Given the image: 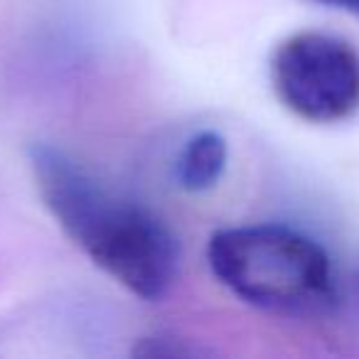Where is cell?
Returning a JSON list of instances; mask_svg holds the SVG:
<instances>
[{
  "mask_svg": "<svg viewBox=\"0 0 359 359\" xmlns=\"http://www.w3.org/2000/svg\"><path fill=\"white\" fill-rule=\"evenodd\" d=\"M271 84L300 121L342 123L359 111V50L332 32L300 30L276 47Z\"/></svg>",
  "mask_w": 359,
  "mask_h": 359,
  "instance_id": "obj_3",
  "label": "cell"
},
{
  "mask_svg": "<svg viewBox=\"0 0 359 359\" xmlns=\"http://www.w3.org/2000/svg\"><path fill=\"white\" fill-rule=\"evenodd\" d=\"M323 6H332V8H342V11H349L354 15H359V0H318Z\"/></svg>",
  "mask_w": 359,
  "mask_h": 359,
  "instance_id": "obj_6",
  "label": "cell"
},
{
  "mask_svg": "<svg viewBox=\"0 0 359 359\" xmlns=\"http://www.w3.org/2000/svg\"><path fill=\"white\" fill-rule=\"evenodd\" d=\"M30 168L47 212L104 273L148 303L172 290L180 241L160 217L114 195L79 160L50 143L32 145Z\"/></svg>",
  "mask_w": 359,
  "mask_h": 359,
  "instance_id": "obj_1",
  "label": "cell"
},
{
  "mask_svg": "<svg viewBox=\"0 0 359 359\" xmlns=\"http://www.w3.org/2000/svg\"><path fill=\"white\" fill-rule=\"evenodd\" d=\"M133 354H138V357H192V354H197V349L187 347V344L177 337L155 334V337L140 339L138 347H133Z\"/></svg>",
  "mask_w": 359,
  "mask_h": 359,
  "instance_id": "obj_5",
  "label": "cell"
},
{
  "mask_svg": "<svg viewBox=\"0 0 359 359\" xmlns=\"http://www.w3.org/2000/svg\"><path fill=\"white\" fill-rule=\"evenodd\" d=\"M229 145L226 138L215 128L197 130L185 140L175 160V180L190 195H202L219 185L226 172Z\"/></svg>",
  "mask_w": 359,
  "mask_h": 359,
  "instance_id": "obj_4",
  "label": "cell"
},
{
  "mask_svg": "<svg viewBox=\"0 0 359 359\" xmlns=\"http://www.w3.org/2000/svg\"><path fill=\"white\" fill-rule=\"evenodd\" d=\"M215 278L244 303L280 318H327L337 308V276L327 249L288 224L226 226L207 241Z\"/></svg>",
  "mask_w": 359,
  "mask_h": 359,
  "instance_id": "obj_2",
  "label": "cell"
}]
</instances>
